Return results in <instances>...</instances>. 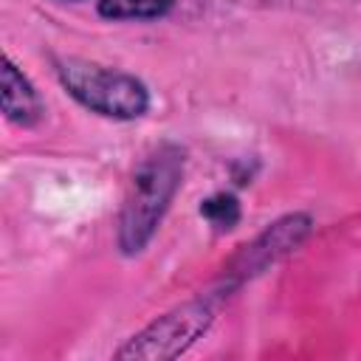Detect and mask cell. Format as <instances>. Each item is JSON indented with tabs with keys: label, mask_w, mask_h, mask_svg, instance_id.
Wrapping results in <instances>:
<instances>
[{
	"label": "cell",
	"mask_w": 361,
	"mask_h": 361,
	"mask_svg": "<svg viewBox=\"0 0 361 361\" xmlns=\"http://www.w3.org/2000/svg\"><path fill=\"white\" fill-rule=\"evenodd\" d=\"M307 228H310V220H307L305 214H293V217H285V220L274 223L254 245H248V248L237 257L234 271H237L240 276L257 274V271L265 268L268 262H274V259H279L282 254H288L290 248H296V245L305 240Z\"/></svg>",
	"instance_id": "277c9868"
},
{
	"label": "cell",
	"mask_w": 361,
	"mask_h": 361,
	"mask_svg": "<svg viewBox=\"0 0 361 361\" xmlns=\"http://www.w3.org/2000/svg\"><path fill=\"white\" fill-rule=\"evenodd\" d=\"M180 169H183L180 149L161 147L133 175V189L124 203L121 228H118V243L127 254L141 251L147 245V240L152 237L158 220L164 217V212L178 189Z\"/></svg>",
	"instance_id": "6da1fadb"
},
{
	"label": "cell",
	"mask_w": 361,
	"mask_h": 361,
	"mask_svg": "<svg viewBox=\"0 0 361 361\" xmlns=\"http://www.w3.org/2000/svg\"><path fill=\"white\" fill-rule=\"evenodd\" d=\"M200 214H203L214 228L226 231V228H234V223L240 220V206H237V200H234L231 195H214V197H209V200L200 206Z\"/></svg>",
	"instance_id": "52a82bcc"
},
{
	"label": "cell",
	"mask_w": 361,
	"mask_h": 361,
	"mask_svg": "<svg viewBox=\"0 0 361 361\" xmlns=\"http://www.w3.org/2000/svg\"><path fill=\"white\" fill-rule=\"evenodd\" d=\"M212 316L214 302L209 296L186 302L172 313L161 316L158 322H152L144 333H138L127 347L118 350V358H175L212 324Z\"/></svg>",
	"instance_id": "3957f363"
},
{
	"label": "cell",
	"mask_w": 361,
	"mask_h": 361,
	"mask_svg": "<svg viewBox=\"0 0 361 361\" xmlns=\"http://www.w3.org/2000/svg\"><path fill=\"white\" fill-rule=\"evenodd\" d=\"M3 113L23 127L34 124L42 116V102L37 90L8 59L3 62Z\"/></svg>",
	"instance_id": "5b68a950"
},
{
	"label": "cell",
	"mask_w": 361,
	"mask_h": 361,
	"mask_svg": "<svg viewBox=\"0 0 361 361\" xmlns=\"http://www.w3.org/2000/svg\"><path fill=\"white\" fill-rule=\"evenodd\" d=\"M56 71L68 93L93 113L110 118H138L149 107L147 87L130 73L82 59H65Z\"/></svg>",
	"instance_id": "7a4b0ae2"
},
{
	"label": "cell",
	"mask_w": 361,
	"mask_h": 361,
	"mask_svg": "<svg viewBox=\"0 0 361 361\" xmlns=\"http://www.w3.org/2000/svg\"><path fill=\"white\" fill-rule=\"evenodd\" d=\"M175 0H99V14L110 20H152L164 17Z\"/></svg>",
	"instance_id": "8992f818"
}]
</instances>
